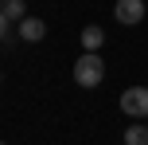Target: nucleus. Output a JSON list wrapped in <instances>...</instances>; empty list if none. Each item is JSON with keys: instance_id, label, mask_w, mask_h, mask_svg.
Segmentation results:
<instances>
[{"instance_id": "2", "label": "nucleus", "mask_w": 148, "mask_h": 145, "mask_svg": "<svg viewBox=\"0 0 148 145\" xmlns=\"http://www.w3.org/2000/svg\"><path fill=\"white\" fill-rule=\"evenodd\" d=\"M121 110L129 118H148V86H129L121 94Z\"/></svg>"}, {"instance_id": "7", "label": "nucleus", "mask_w": 148, "mask_h": 145, "mask_svg": "<svg viewBox=\"0 0 148 145\" xmlns=\"http://www.w3.org/2000/svg\"><path fill=\"white\" fill-rule=\"evenodd\" d=\"M125 145H148V126H129L125 130Z\"/></svg>"}, {"instance_id": "3", "label": "nucleus", "mask_w": 148, "mask_h": 145, "mask_svg": "<svg viewBox=\"0 0 148 145\" xmlns=\"http://www.w3.org/2000/svg\"><path fill=\"white\" fill-rule=\"evenodd\" d=\"M113 20H117V24H129V28L140 24L144 20V0H117V4H113Z\"/></svg>"}, {"instance_id": "5", "label": "nucleus", "mask_w": 148, "mask_h": 145, "mask_svg": "<svg viewBox=\"0 0 148 145\" xmlns=\"http://www.w3.org/2000/svg\"><path fill=\"white\" fill-rule=\"evenodd\" d=\"M27 16V4L23 0H0V20L4 24H20Z\"/></svg>"}, {"instance_id": "4", "label": "nucleus", "mask_w": 148, "mask_h": 145, "mask_svg": "<svg viewBox=\"0 0 148 145\" xmlns=\"http://www.w3.org/2000/svg\"><path fill=\"white\" fill-rule=\"evenodd\" d=\"M16 31H20V39H23V43H43V35H47V24L39 20V16H23V20L16 24Z\"/></svg>"}, {"instance_id": "1", "label": "nucleus", "mask_w": 148, "mask_h": 145, "mask_svg": "<svg viewBox=\"0 0 148 145\" xmlns=\"http://www.w3.org/2000/svg\"><path fill=\"white\" fill-rule=\"evenodd\" d=\"M101 78H105V63H101V55H97V51H86L78 63H74V83H78V86H86V90H90V86H97Z\"/></svg>"}, {"instance_id": "6", "label": "nucleus", "mask_w": 148, "mask_h": 145, "mask_svg": "<svg viewBox=\"0 0 148 145\" xmlns=\"http://www.w3.org/2000/svg\"><path fill=\"white\" fill-rule=\"evenodd\" d=\"M101 43H105V31L97 28V24H86V28H82V47H86V51H97Z\"/></svg>"}]
</instances>
